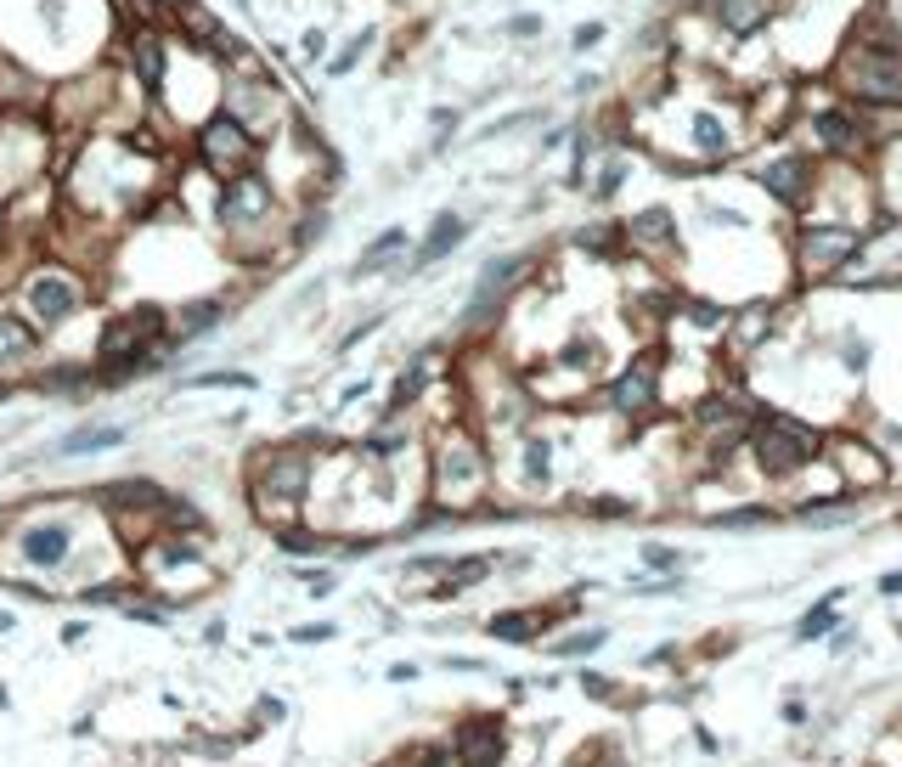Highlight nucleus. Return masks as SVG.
Returning <instances> with one entry per match:
<instances>
[{"label":"nucleus","instance_id":"18","mask_svg":"<svg viewBox=\"0 0 902 767\" xmlns=\"http://www.w3.org/2000/svg\"><path fill=\"white\" fill-rule=\"evenodd\" d=\"M446 751H451V767H502V756H508V722L497 711L457 722Z\"/></svg>","mask_w":902,"mask_h":767},{"label":"nucleus","instance_id":"54","mask_svg":"<svg viewBox=\"0 0 902 767\" xmlns=\"http://www.w3.org/2000/svg\"><path fill=\"white\" fill-rule=\"evenodd\" d=\"M85 632H91V627H85V621H68V627H63V643H79V638H85Z\"/></svg>","mask_w":902,"mask_h":767},{"label":"nucleus","instance_id":"15","mask_svg":"<svg viewBox=\"0 0 902 767\" xmlns=\"http://www.w3.org/2000/svg\"><path fill=\"white\" fill-rule=\"evenodd\" d=\"M136 564L147 581H175V576H203L209 570V536L203 531H158L153 542L136 548Z\"/></svg>","mask_w":902,"mask_h":767},{"label":"nucleus","instance_id":"40","mask_svg":"<svg viewBox=\"0 0 902 767\" xmlns=\"http://www.w3.org/2000/svg\"><path fill=\"white\" fill-rule=\"evenodd\" d=\"M299 587H305L311 598H333V593H339V581L327 576V570H299Z\"/></svg>","mask_w":902,"mask_h":767},{"label":"nucleus","instance_id":"30","mask_svg":"<svg viewBox=\"0 0 902 767\" xmlns=\"http://www.w3.org/2000/svg\"><path fill=\"white\" fill-rule=\"evenodd\" d=\"M91 384H96L91 361H57V367L34 373V390H46V395H85Z\"/></svg>","mask_w":902,"mask_h":767},{"label":"nucleus","instance_id":"17","mask_svg":"<svg viewBox=\"0 0 902 767\" xmlns=\"http://www.w3.org/2000/svg\"><path fill=\"white\" fill-rule=\"evenodd\" d=\"M621 232H626V254L643 260V266H666V260H677V249H683V226H677V215H671L666 204L638 209L632 220H621Z\"/></svg>","mask_w":902,"mask_h":767},{"label":"nucleus","instance_id":"22","mask_svg":"<svg viewBox=\"0 0 902 767\" xmlns=\"http://www.w3.org/2000/svg\"><path fill=\"white\" fill-rule=\"evenodd\" d=\"M869 170V192H874V215L902 226V141H886L874 147V158L863 164Z\"/></svg>","mask_w":902,"mask_h":767},{"label":"nucleus","instance_id":"29","mask_svg":"<svg viewBox=\"0 0 902 767\" xmlns=\"http://www.w3.org/2000/svg\"><path fill=\"white\" fill-rule=\"evenodd\" d=\"M581 254H592V260H621L626 254V232L621 220H587V226H576V237H570Z\"/></svg>","mask_w":902,"mask_h":767},{"label":"nucleus","instance_id":"35","mask_svg":"<svg viewBox=\"0 0 902 767\" xmlns=\"http://www.w3.org/2000/svg\"><path fill=\"white\" fill-rule=\"evenodd\" d=\"M773 508L767 502H745V508H722V514H711V525H722V531H750V525H773Z\"/></svg>","mask_w":902,"mask_h":767},{"label":"nucleus","instance_id":"7","mask_svg":"<svg viewBox=\"0 0 902 767\" xmlns=\"http://www.w3.org/2000/svg\"><path fill=\"white\" fill-rule=\"evenodd\" d=\"M874 226H857V220H829V215H795L790 232V266L801 282H835L869 254Z\"/></svg>","mask_w":902,"mask_h":767},{"label":"nucleus","instance_id":"13","mask_svg":"<svg viewBox=\"0 0 902 767\" xmlns=\"http://www.w3.org/2000/svg\"><path fill=\"white\" fill-rule=\"evenodd\" d=\"M750 181H756L784 215H801L807 198H812V187H818V158H812L807 147H795V141H778L767 158H756Z\"/></svg>","mask_w":902,"mask_h":767},{"label":"nucleus","instance_id":"50","mask_svg":"<svg viewBox=\"0 0 902 767\" xmlns=\"http://www.w3.org/2000/svg\"><path fill=\"white\" fill-rule=\"evenodd\" d=\"M446 666L451 672H485V660H474V655H446Z\"/></svg>","mask_w":902,"mask_h":767},{"label":"nucleus","instance_id":"51","mask_svg":"<svg viewBox=\"0 0 902 767\" xmlns=\"http://www.w3.org/2000/svg\"><path fill=\"white\" fill-rule=\"evenodd\" d=\"M880 593H886V598H897V593H902V570H891V576H880Z\"/></svg>","mask_w":902,"mask_h":767},{"label":"nucleus","instance_id":"10","mask_svg":"<svg viewBox=\"0 0 902 767\" xmlns=\"http://www.w3.org/2000/svg\"><path fill=\"white\" fill-rule=\"evenodd\" d=\"M530 271H536V254H497V260L474 277V294H468V305H463L457 333H463V339H480V333L497 328L502 316H508V305H514V294L530 282Z\"/></svg>","mask_w":902,"mask_h":767},{"label":"nucleus","instance_id":"48","mask_svg":"<svg viewBox=\"0 0 902 767\" xmlns=\"http://www.w3.org/2000/svg\"><path fill=\"white\" fill-rule=\"evenodd\" d=\"M378 328H384V316H367L361 328H350V333H344V339H339V350H356L361 339H367V333H378Z\"/></svg>","mask_w":902,"mask_h":767},{"label":"nucleus","instance_id":"14","mask_svg":"<svg viewBox=\"0 0 902 767\" xmlns=\"http://www.w3.org/2000/svg\"><path fill=\"white\" fill-rule=\"evenodd\" d=\"M824 463H829V474L840 480L846 497H869V491H880L891 480V457L880 452L869 435H857V429L824 435Z\"/></svg>","mask_w":902,"mask_h":767},{"label":"nucleus","instance_id":"25","mask_svg":"<svg viewBox=\"0 0 902 767\" xmlns=\"http://www.w3.org/2000/svg\"><path fill=\"white\" fill-rule=\"evenodd\" d=\"M564 610H576V598L559 604V610H497L491 621H485V632H491L497 643H536V632H547Z\"/></svg>","mask_w":902,"mask_h":767},{"label":"nucleus","instance_id":"49","mask_svg":"<svg viewBox=\"0 0 902 767\" xmlns=\"http://www.w3.org/2000/svg\"><path fill=\"white\" fill-rule=\"evenodd\" d=\"M389 683H418V666H412V660H395V666H389Z\"/></svg>","mask_w":902,"mask_h":767},{"label":"nucleus","instance_id":"9","mask_svg":"<svg viewBox=\"0 0 902 767\" xmlns=\"http://www.w3.org/2000/svg\"><path fill=\"white\" fill-rule=\"evenodd\" d=\"M192 158H198V170H209L215 181H232L243 170H260L265 158V141L254 136L232 108H209L192 130Z\"/></svg>","mask_w":902,"mask_h":767},{"label":"nucleus","instance_id":"32","mask_svg":"<svg viewBox=\"0 0 902 767\" xmlns=\"http://www.w3.org/2000/svg\"><path fill=\"white\" fill-rule=\"evenodd\" d=\"M519 480L530 491H542L553 480V440L547 435H519Z\"/></svg>","mask_w":902,"mask_h":767},{"label":"nucleus","instance_id":"19","mask_svg":"<svg viewBox=\"0 0 902 767\" xmlns=\"http://www.w3.org/2000/svg\"><path fill=\"white\" fill-rule=\"evenodd\" d=\"M34 361H40V328H34L23 311H6V305H0V384L29 378Z\"/></svg>","mask_w":902,"mask_h":767},{"label":"nucleus","instance_id":"38","mask_svg":"<svg viewBox=\"0 0 902 767\" xmlns=\"http://www.w3.org/2000/svg\"><path fill=\"white\" fill-rule=\"evenodd\" d=\"M378 767H451V751L446 745H406L401 756H389Z\"/></svg>","mask_w":902,"mask_h":767},{"label":"nucleus","instance_id":"43","mask_svg":"<svg viewBox=\"0 0 902 767\" xmlns=\"http://www.w3.org/2000/svg\"><path fill=\"white\" fill-rule=\"evenodd\" d=\"M508 34H514V40H536V34H542V17H536V12H514V17H508Z\"/></svg>","mask_w":902,"mask_h":767},{"label":"nucleus","instance_id":"21","mask_svg":"<svg viewBox=\"0 0 902 767\" xmlns=\"http://www.w3.org/2000/svg\"><path fill=\"white\" fill-rule=\"evenodd\" d=\"M440 373H446V350H440V345L418 350V356H412V361L401 367V378L389 384V401L378 407V418H389V412H412V407L423 401V395H429V384H435Z\"/></svg>","mask_w":902,"mask_h":767},{"label":"nucleus","instance_id":"31","mask_svg":"<svg viewBox=\"0 0 902 767\" xmlns=\"http://www.w3.org/2000/svg\"><path fill=\"white\" fill-rule=\"evenodd\" d=\"M587 181H592V204H615V198H621V187L632 181V147H615V153H604L598 175H587Z\"/></svg>","mask_w":902,"mask_h":767},{"label":"nucleus","instance_id":"33","mask_svg":"<svg viewBox=\"0 0 902 767\" xmlns=\"http://www.w3.org/2000/svg\"><path fill=\"white\" fill-rule=\"evenodd\" d=\"M840 598H846V587H829V593L818 598L807 615H801V627H795V643H818V638H829V632L840 627Z\"/></svg>","mask_w":902,"mask_h":767},{"label":"nucleus","instance_id":"16","mask_svg":"<svg viewBox=\"0 0 902 767\" xmlns=\"http://www.w3.org/2000/svg\"><path fill=\"white\" fill-rule=\"evenodd\" d=\"M688 12L705 17L722 40L750 46V40H762L778 23V0H688Z\"/></svg>","mask_w":902,"mask_h":767},{"label":"nucleus","instance_id":"24","mask_svg":"<svg viewBox=\"0 0 902 767\" xmlns=\"http://www.w3.org/2000/svg\"><path fill=\"white\" fill-rule=\"evenodd\" d=\"M0 108H6V113H40V108H46L40 79L17 63L12 51H0Z\"/></svg>","mask_w":902,"mask_h":767},{"label":"nucleus","instance_id":"36","mask_svg":"<svg viewBox=\"0 0 902 767\" xmlns=\"http://www.w3.org/2000/svg\"><path fill=\"white\" fill-rule=\"evenodd\" d=\"M373 40H378V29H361L356 40H350V46L339 51V57H327V74L333 79H344V74H356L361 63H367V51H373Z\"/></svg>","mask_w":902,"mask_h":767},{"label":"nucleus","instance_id":"53","mask_svg":"<svg viewBox=\"0 0 902 767\" xmlns=\"http://www.w3.org/2000/svg\"><path fill=\"white\" fill-rule=\"evenodd\" d=\"M260 717H271V722H277V717H282V700H271V694H260Z\"/></svg>","mask_w":902,"mask_h":767},{"label":"nucleus","instance_id":"45","mask_svg":"<svg viewBox=\"0 0 902 767\" xmlns=\"http://www.w3.org/2000/svg\"><path fill=\"white\" fill-rule=\"evenodd\" d=\"M604 34H609L604 23H581V29L570 34V51H592V46H598V40H604Z\"/></svg>","mask_w":902,"mask_h":767},{"label":"nucleus","instance_id":"47","mask_svg":"<svg viewBox=\"0 0 902 767\" xmlns=\"http://www.w3.org/2000/svg\"><path fill=\"white\" fill-rule=\"evenodd\" d=\"M587 514L592 519H626V514H638L632 502H587Z\"/></svg>","mask_w":902,"mask_h":767},{"label":"nucleus","instance_id":"37","mask_svg":"<svg viewBox=\"0 0 902 767\" xmlns=\"http://www.w3.org/2000/svg\"><path fill=\"white\" fill-rule=\"evenodd\" d=\"M181 384H187V390H254V373H232V367H215V373H187Z\"/></svg>","mask_w":902,"mask_h":767},{"label":"nucleus","instance_id":"3","mask_svg":"<svg viewBox=\"0 0 902 767\" xmlns=\"http://www.w3.org/2000/svg\"><path fill=\"white\" fill-rule=\"evenodd\" d=\"M818 91L824 96H807V85H801V102H795V147H807L818 164H869L874 158V136L869 125H863V108L857 102H846V96H835L818 79Z\"/></svg>","mask_w":902,"mask_h":767},{"label":"nucleus","instance_id":"23","mask_svg":"<svg viewBox=\"0 0 902 767\" xmlns=\"http://www.w3.org/2000/svg\"><path fill=\"white\" fill-rule=\"evenodd\" d=\"M773 328H778V305L773 299H756V305H745V311H728L722 339H728L733 356H756V350L773 339Z\"/></svg>","mask_w":902,"mask_h":767},{"label":"nucleus","instance_id":"1","mask_svg":"<svg viewBox=\"0 0 902 767\" xmlns=\"http://www.w3.org/2000/svg\"><path fill=\"white\" fill-rule=\"evenodd\" d=\"M818 79L857 108H902V23L886 0L857 6Z\"/></svg>","mask_w":902,"mask_h":767},{"label":"nucleus","instance_id":"44","mask_svg":"<svg viewBox=\"0 0 902 767\" xmlns=\"http://www.w3.org/2000/svg\"><path fill=\"white\" fill-rule=\"evenodd\" d=\"M299 51H305V63H327V34H322V29H305Z\"/></svg>","mask_w":902,"mask_h":767},{"label":"nucleus","instance_id":"12","mask_svg":"<svg viewBox=\"0 0 902 767\" xmlns=\"http://www.w3.org/2000/svg\"><path fill=\"white\" fill-rule=\"evenodd\" d=\"M604 407L626 423H649L666 407V356L660 350H643L621 367V373L604 384Z\"/></svg>","mask_w":902,"mask_h":767},{"label":"nucleus","instance_id":"26","mask_svg":"<svg viewBox=\"0 0 902 767\" xmlns=\"http://www.w3.org/2000/svg\"><path fill=\"white\" fill-rule=\"evenodd\" d=\"M401 260H406V226H384V232L350 260V282H367V277H378V271L401 266Z\"/></svg>","mask_w":902,"mask_h":767},{"label":"nucleus","instance_id":"55","mask_svg":"<svg viewBox=\"0 0 902 767\" xmlns=\"http://www.w3.org/2000/svg\"><path fill=\"white\" fill-rule=\"evenodd\" d=\"M0 632H12V610H0Z\"/></svg>","mask_w":902,"mask_h":767},{"label":"nucleus","instance_id":"5","mask_svg":"<svg viewBox=\"0 0 902 767\" xmlns=\"http://www.w3.org/2000/svg\"><path fill=\"white\" fill-rule=\"evenodd\" d=\"M311 491H316V452H305V446H265L249 463V508L271 531L299 525Z\"/></svg>","mask_w":902,"mask_h":767},{"label":"nucleus","instance_id":"28","mask_svg":"<svg viewBox=\"0 0 902 767\" xmlns=\"http://www.w3.org/2000/svg\"><path fill=\"white\" fill-rule=\"evenodd\" d=\"M113 446H125V423H79V429H68L51 446V457H96V452H113Z\"/></svg>","mask_w":902,"mask_h":767},{"label":"nucleus","instance_id":"34","mask_svg":"<svg viewBox=\"0 0 902 767\" xmlns=\"http://www.w3.org/2000/svg\"><path fill=\"white\" fill-rule=\"evenodd\" d=\"M609 643V632L604 627H581V632H570V638H553L547 643V655H559V660H581V655H598Z\"/></svg>","mask_w":902,"mask_h":767},{"label":"nucleus","instance_id":"6","mask_svg":"<svg viewBox=\"0 0 902 767\" xmlns=\"http://www.w3.org/2000/svg\"><path fill=\"white\" fill-rule=\"evenodd\" d=\"M277 220H282V192L271 170H243L232 181H220L215 226L226 232V243L243 266L265 254V237H277Z\"/></svg>","mask_w":902,"mask_h":767},{"label":"nucleus","instance_id":"41","mask_svg":"<svg viewBox=\"0 0 902 767\" xmlns=\"http://www.w3.org/2000/svg\"><path fill=\"white\" fill-rule=\"evenodd\" d=\"M333 632H344V627H333V621H305V627H294L288 638H294V643H327Z\"/></svg>","mask_w":902,"mask_h":767},{"label":"nucleus","instance_id":"11","mask_svg":"<svg viewBox=\"0 0 902 767\" xmlns=\"http://www.w3.org/2000/svg\"><path fill=\"white\" fill-rule=\"evenodd\" d=\"M85 305H91V282L79 277L74 266H63V260H46V266H34L23 277V316L40 333L68 328Z\"/></svg>","mask_w":902,"mask_h":767},{"label":"nucleus","instance_id":"42","mask_svg":"<svg viewBox=\"0 0 902 767\" xmlns=\"http://www.w3.org/2000/svg\"><path fill=\"white\" fill-rule=\"evenodd\" d=\"M643 564H649V570H677V564H683V553H677V548H660V542H649V548H643Z\"/></svg>","mask_w":902,"mask_h":767},{"label":"nucleus","instance_id":"2","mask_svg":"<svg viewBox=\"0 0 902 767\" xmlns=\"http://www.w3.org/2000/svg\"><path fill=\"white\" fill-rule=\"evenodd\" d=\"M491 497V440L480 423L451 418L435 429V452H429V502L446 508L451 519L480 514Z\"/></svg>","mask_w":902,"mask_h":767},{"label":"nucleus","instance_id":"27","mask_svg":"<svg viewBox=\"0 0 902 767\" xmlns=\"http://www.w3.org/2000/svg\"><path fill=\"white\" fill-rule=\"evenodd\" d=\"M220 322H226V299H192V305H181V311H170V345H192V339H203V333H215Z\"/></svg>","mask_w":902,"mask_h":767},{"label":"nucleus","instance_id":"46","mask_svg":"<svg viewBox=\"0 0 902 767\" xmlns=\"http://www.w3.org/2000/svg\"><path fill=\"white\" fill-rule=\"evenodd\" d=\"M581 689H587L592 700H615V683H609L604 672H581Z\"/></svg>","mask_w":902,"mask_h":767},{"label":"nucleus","instance_id":"52","mask_svg":"<svg viewBox=\"0 0 902 767\" xmlns=\"http://www.w3.org/2000/svg\"><path fill=\"white\" fill-rule=\"evenodd\" d=\"M784 722H795V728H801V722H807V705L790 700V705H784Z\"/></svg>","mask_w":902,"mask_h":767},{"label":"nucleus","instance_id":"39","mask_svg":"<svg viewBox=\"0 0 902 767\" xmlns=\"http://www.w3.org/2000/svg\"><path fill=\"white\" fill-rule=\"evenodd\" d=\"M34 17L51 40H68V0H34Z\"/></svg>","mask_w":902,"mask_h":767},{"label":"nucleus","instance_id":"8","mask_svg":"<svg viewBox=\"0 0 902 767\" xmlns=\"http://www.w3.org/2000/svg\"><path fill=\"white\" fill-rule=\"evenodd\" d=\"M745 452H750V463H756L762 480H795V474H807L812 463L824 457V429H812V423L795 418V412L756 407Z\"/></svg>","mask_w":902,"mask_h":767},{"label":"nucleus","instance_id":"4","mask_svg":"<svg viewBox=\"0 0 902 767\" xmlns=\"http://www.w3.org/2000/svg\"><path fill=\"white\" fill-rule=\"evenodd\" d=\"M79 525H85V502H34V508H17L0 542L34 576H63L74 570V553L85 548Z\"/></svg>","mask_w":902,"mask_h":767},{"label":"nucleus","instance_id":"20","mask_svg":"<svg viewBox=\"0 0 902 767\" xmlns=\"http://www.w3.org/2000/svg\"><path fill=\"white\" fill-rule=\"evenodd\" d=\"M468 232H474V226H468V215H457V209H440V215H435V226L423 232V243L401 260V277H418V271L440 266L446 254H457V249L468 243Z\"/></svg>","mask_w":902,"mask_h":767}]
</instances>
